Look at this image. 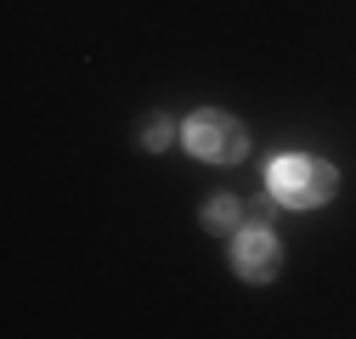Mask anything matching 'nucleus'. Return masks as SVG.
<instances>
[{
    "mask_svg": "<svg viewBox=\"0 0 356 339\" xmlns=\"http://www.w3.org/2000/svg\"><path fill=\"white\" fill-rule=\"evenodd\" d=\"M187 147H193L198 158H209V164H232V158H243L249 136H243V124H238L232 113L204 108V113L187 119Z\"/></svg>",
    "mask_w": 356,
    "mask_h": 339,
    "instance_id": "obj_2",
    "label": "nucleus"
},
{
    "mask_svg": "<svg viewBox=\"0 0 356 339\" xmlns=\"http://www.w3.org/2000/svg\"><path fill=\"white\" fill-rule=\"evenodd\" d=\"M142 142H147V147L159 153V147L170 142V119H153V124H147V136H142Z\"/></svg>",
    "mask_w": 356,
    "mask_h": 339,
    "instance_id": "obj_5",
    "label": "nucleus"
},
{
    "mask_svg": "<svg viewBox=\"0 0 356 339\" xmlns=\"http://www.w3.org/2000/svg\"><path fill=\"white\" fill-rule=\"evenodd\" d=\"M232 266H238L243 283H272L277 266H283V249H277V238L266 226H243L238 243H232Z\"/></svg>",
    "mask_w": 356,
    "mask_h": 339,
    "instance_id": "obj_3",
    "label": "nucleus"
},
{
    "mask_svg": "<svg viewBox=\"0 0 356 339\" xmlns=\"http://www.w3.org/2000/svg\"><path fill=\"white\" fill-rule=\"evenodd\" d=\"M266 192L277 204H289V209H317V204L334 198V164L305 158V153H283L266 170Z\"/></svg>",
    "mask_w": 356,
    "mask_h": 339,
    "instance_id": "obj_1",
    "label": "nucleus"
},
{
    "mask_svg": "<svg viewBox=\"0 0 356 339\" xmlns=\"http://www.w3.org/2000/svg\"><path fill=\"white\" fill-rule=\"evenodd\" d=\"M204 226H238V204H232V198H215V204L204 209Z\"/></svg>",
    "mask_w": 356,
    "mask_h": 339,
    "instance_id": "obj_4",
    "label": "nucleus"
}]
</instances>
